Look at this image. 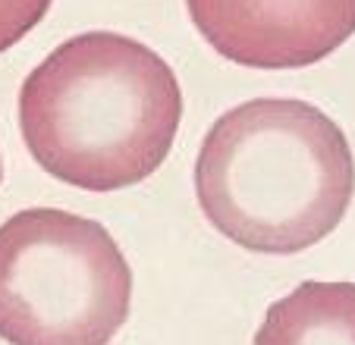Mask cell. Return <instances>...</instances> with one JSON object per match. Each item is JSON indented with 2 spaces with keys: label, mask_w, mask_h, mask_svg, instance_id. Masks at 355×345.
Instances as JSON below:
<instances>
[{
  "label": "cell",
  "mask_w": 355,
  "mask_h": 345,
  "mask_svg": "<svg viewBox=\"0 0 355 345\" xmlns=\"http://www.w3.org/2000/svg\"><path fill=\"white\" fill-rule=\"evenodd\" d=\"M182 120V91L161 53L120 32L63 41L26 76L19 126L54 179L120 192L167 160Z\"/></svg>",
  "instance_id": "1"
},
{
  "label": "cell",
  "mask_w": 355,
  "mask_h": 345,
  "mask_svg": "<svg viewBox=\"0 0 355 345\" xmlns=\"http://www.w3.org/2000/svg\"><path fill=\"white\" fill-rule=\"evenodd\" d=\"M355 192L343 129L315 104L255 98L211 126L195 160L201 213L258 254H299L334 233Z\"/></svg>",
  "instance_id": "2"
},
{
  "label": "cell",
  "mask_w": 355,
  "mask_h": 345,
  "mask_svg": "<svg viewBox=\"0 0 355 345\" xmlns=\"http://www.w3.org/2000/svg\"><path fill=\"white\" fill-rule=\"evenodd\" d=\"M132 270L101 223L28 207L0 223V339L110 345L129 317Z\"/></svg>",
  "instance_id": "3"
},
{
  "label": "cell",
  "mask_w": 355,
  "mask_h": 345,
  "mask_svg": "<svg viewBox=\"0 0 355 345\" xmlns=\"http://www.w3.org/2000/svg\"><path fill=\"white\" fill-rule=\"evenodd\" d=\"M201 38L252 69L321 63L355 35V0H186Z\"/></svg>",
  "instance_id": "4"
},
{
  "label": "cell",
  "mask_w": 355,
  "mask_h": 345,
  "mask_svg": "<svg viewBox=\"0 0 355 345\" xmlns=\"http://www.w3.org/2000/svg\"><path fill=\"white\" fill-rule=\"evenodd\" d=\"M255 345H355V283H302L274 301Z\"/></svg>",
  "instance_id": "5"
},
{
  "label": "cell",
  "mask_w": 355,
  "mask_h": 345,
  "mask_svg": "<svg viewBox=\"0 0 355 345\" xmlns=\"http://www.w3.org/2000/svg\"><path fill=\"white\" fill-rule=\"evenodd\" d=\"M54 0H0V53L19 44L47 16Z\"/></svg>",
  "instance_id": "6"
},
{
  "label": "cell",
  "mask_w": 355,
  "mask_h": 345,
  "mask_svg": "<svg viewBox=\"0 0 355 345\" xmlns=\"http://www.w3.org/2000/svg\"><path fill=\"white\" fill-rule=\"evenodd\" d=\"M0 176H3V170H0Z\"/></svg>",
  "instance_id": "7"
}]
</instances>
